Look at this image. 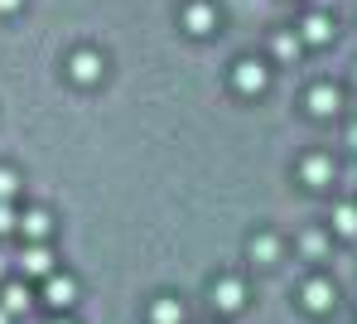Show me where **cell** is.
I'll return each instance as SVG.
<instances>
[{"label":"cell","instance_id":"6da1fadb","mask_svg":"<svg viewBox=\"0 0 357 324\" xmlns=\"http://www.w3.org/2000/svg\"><path fill=\"white\" fill-rule=\"evenodd\" d=\"M232 87H237L241 97L266 92V87H271V68L261 64V59H237V64H232Z\"/></svg>","mask_w":357,"mask_h":324},{"label":"cell","instance_id":"7a4b0ae2","mask_svg":"<svg viewBox=\"0 0 357 324\" xmlns=\"http://www.w3.org/2000/svg\"><path fill=\"white\" fill-rule=\"evenodd\" d=\"M299 305H304L309 315H328V310L338 305V286H333L328 276H314V281L299 286Z\"/></svg>","mask_w":357,"mask_h":324},{"label":"cell","instance_id":"3957f363","mask_svg":"<svg viewBox=\"0 0 357 324\" xmlns=\"http://www.w3.org/2000/svg\"><path fill=\"white\" fill-rule=\"evenodd\" d=\"M44 305L59 310V315L77 305V281H73L68 271H49V276H44Z\"/></svg>","mask_w":357,"mask_h":324},{"label":"cell","instance_id":"277c9868","mask_svg":"<svg viewBox=\"0 0 357 324\" xmlns=\"http://www.w3.org/2000/svg\"><path fill=\"white\" fill-rule=\"evenodd\" d=\"M178 24H183V34L203 39V34H213V29H218V5H208V0H188Z\"/></svg>","mask_w":357,"mask_h":324},{"label":"cell","instance_id":"5b68a950","mask_svg":"<svg viewBox=\"0 0 357 324\" xmlns=\"http://www.w3.org/2000/svg\"><path fill=\"white\" fill-rule=\"evenodd\" d=\"M102 54L97 49H77L73 59H68V78L73 82H82V87H92V82H102Z\"/></svg>","mask_w":357,"mask_h":324},{"label":"cell","instance_id":"8992f818","mask_svg":"<svg viewBox=\"0 0 357 324\" xmlns=\"http://www.w3.org/2000/svg\"><path fill=\"white\" fill-rule=\"evenodd\" d=\"M333 175H338V170H333L328 155H304V160H299V184H309V189H328Z\"/></svg>","mask_w":357,"mask_h":324},{"label":"cell","instance_id":"52a82bcc","mask_svg":"<svg viewBox=\"0 0 357 324\" xmlns=\"http://www.w3.org/2000/svg\"><path fill=\"white\" fill-rule=\"evenodd\" d=\"M20 271H24V281H44V276L54 271V252H49L44 242H24V252H20Z\"/></svg>","mask_w":357,"mask_h":324},{"label":"cell","instance_id":"ba28073f","mask_svg":"<svg viewBox=\"0 0 357 324\" xmlns=\"http://www.w3.org/2000/svg\"><path fill=\"white\" fill-rule=\"evenodd\" d=\"M299 44H314V49H319V44H328V39H333V15H324V10H309V15H304V20H299Z\"/></svg>","mask_w":357,"mask_h":324},{"label":"cell","instance_id":"9c48e42d","mask_svg":"<svg viewBox=\"0 0 357 324\" xmlns=\"http://www.w3.org/2000/svg\"><path fill=\"white\" fill-rule=\"evenodd\" d=\"M213 305H218L222 315H237L241 305H246V286H241L237 276H222V281H213Z\"/></svg>","mask_w":357,"mask_h":324},{"label":"cell","instance_id":"30bf717a","mask_svg":"<svg viewBox=\"0 0 357 324\" xmlns=\"http://www.w3.org/2000/svg\"><path fill=\"white\" fill-rule=\"evenodd\" d=\"M304 107H309L314 117H333V112L343 107V92H338L333 82H314V87H309V97H304Z\"/></svg>","mask_w":357,"mask_h":324},{"label":"cell","instance_id":"8fae6325","mask_svg":"<svg viewBox=\"0 0 357 324\" xmlns=\"http://www.w3.org/2000/svg\"><path fill=\"white\" fill-rule=\"evenodd\" d=\"M24 242H44L49 233H54V218H49V208H24L20 213V228H15Z\"/></svg>","mask_w":357,"mask_h":324},{"label":"cell","instance_id":"7c38bea8","mask_svg":"<svg viewBox=\"0 0 357 324\" xmlns=\"http://www.w3.org/2000/svg\"><path fill=\"white\" fill-rule=\"evenodd\" d=\"M34 305V295H29V286L24 281H0V310L15 320V315H24Z\"/></svg>","mask_w":357,"mask_h":324},{"label":"cell","instance_id":"4fadbf2b","mask_svg":"<svg viewBox=\"0 0 357 324\" xmlns=\"http://www.w3.org/2000/svg\"><path fill=\"white\" fill-rule=\"evenodd\" d=\"M246 252H251V261H256V266H275L285 247H280V237H275V233H256V237L246 242Z\"/></svg>","mask_w":357,"mask_h":324},{"label":"cell","instance_id":"5bb4252c","mask_svg":"<svg viewBox=\"0 0 357 324\" xmlns=\"http://www.w3.org/2000/svg\"><path fill=\"white\" fill-rule=\"evenodd\" d=\"M150 324H183V300L155 295V300H150Z\"/></svg>","mask_w":357,"mask_h":324},{"label":"cell","instance_id":"9a60e30c","mask_svg":"<svg viewBox=\"0 0 357 324\" xmlns=\"http://www.w3.org/2000/svg\"><path fill=\"white\" fill-rule=\"evenodd\" d=\"M333 233L348 237V242L357 237V203H338V208H333Z\"/></svg>","mask_w":357,"mask_h":324},{"label":"cell","instance_id":"2e32d148","mask_svg":"<svg viewBox=\"0 0 357 324\" xmlns=\"http://www.w3.org/2000/svg\"><path fill=\"white\" fill-rule=\"evenodd\" d=\"M299 54H304V44H299V34H295V29H280V34H275V59H285V64H295Z\"/></svg>","mask_w":357,"mask_h":324},{"label":"cell","instance_id":"e0dca14e","mask_svg":"<svg viewBox=\"0 0 357 324\" xmlns=\"http://www.w3.org/2000/svg\"><path fill=\"white\" fill-rule=\"evenodd\" d=\"M299 252H304V257H324V252H328V237H324V233H304V237H299Z\"/></svg>","mask_w":357,"mask_h":324},{"label":"cell","instance_id":"ac0fdd59","mask_svg":"<svg viewBox=\"0 0 357 324\" xmlns=\"http://www.w3.org/2000/svg\"><path fill=\"white\" fill-rule=\"evenodd\" d=\"M20 228V213H15V203L10 198H0V237H10Z\"/></svg>","mask_w":357,"mask_h":324},{"label":"cell","instance_id":"d6986e66","mask_svg":"<svg viewBox=\"0 0 357 324\" xmlns=\"http://www.w3.org/2000/svg\"><path fill=\"white\" fill-rule=\"evenodd\" d=\"M20 184H24V179H20L15 170H5V165H0V198H15V194H20Z\"/></svg>","mask_w":357,"mask_h":324},{"label":"cell","instance_id":"ffe728a7","mask_svg":"<svg viewBox=\"0 0 357 324\" xmlns=\"http://www.w3.org/2000/svg\"><path fill=\"white\" fill-rule=\"evenodd\" d=\"M20 5H24V0H0V15H15Z\"/></svg>","mask_w":357,"mask_h":324},{"label":"cell","instance_id":"44dd1931","mask_svg":"<svg viewBox=\"0 0 357 324\" xmlns=\"http://www.w3.org/2000/svg\"><path fill=\"white\" fill-rule=\"evenodd\" d=\"M348 145H353V150H357V122H353V126H348Z\"/></svg>","mask_w":357,"mask_h":324},{"label":"cell","instance_id":"7402d4cb","mask_svg":"<svg viewBox=\"0 0 357 324\" xmlns=\"http://www.w3.org/2000/svg\"><path fill=\"white\" fill-rule=\"evenodd\" d=\"M0 281H5V257H0Z\"/></svg>","mask_w":357,"mask_h":324},{"label":"cell","instance_id":"603a6c76","mask_svg":"<svg viewBox=\"0 0 357 324\" xmlns=\"http://www.w3.org/2000/svg\"><path fill=\"white\" fill-rule=\"evenodd\" d=\"M0 324H10V315H5V310H0Z\"/></svg>","mask_w":357,"mask_h":324},{"label":"cell","instance_id":"cb8c5ba5","mask_svg":"<svg viewBox=\"0 0 357 324\" xmlns=\"http://www.w3.org/2000/svg\"><path fill=\"white\" fill-rule=\"evenodd\" d=\"M54 324H73V320H54Z\"/></svg>","mask_w":357,"mask_h":324},{"label":"cell","instance_id":"d4e9b609","mask_svg":"<svg viewBox=\"0 0 357 324\" xmlns=\"http://www.w3.org/2000/svg\"><path fill=\"white\" fill-rule=\"evenodd\" d=\"M353 82H357V73H353Z\"/></svg>","mask_w":357,"mask_h":324}]
</instances>
